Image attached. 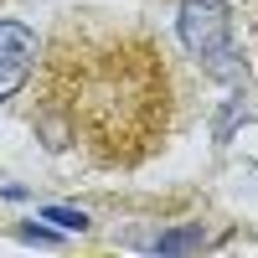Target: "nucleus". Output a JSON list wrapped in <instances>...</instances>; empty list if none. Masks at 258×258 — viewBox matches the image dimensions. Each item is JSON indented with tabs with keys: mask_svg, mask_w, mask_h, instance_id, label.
<instances>
[{
	"mask_svg": "<svg viewBox=\"0 0 258 258\" xmlns=\"http://www.w3.org/2000/svg\"><path fill=\"white\" fill-rule=\"evenodd\" d=\"M31 129L52 155L78 150L93 170H140L176 135V68L135 16L68 11L31 68Z\"/></svg>",
	"mask_w": 258,
	"mask_h": 258,
	"instance_id": "nucleus-1",
	"label": "nucleus"
},
{
	"mask_svg": "<svg viewBox=\"0 0 258 258\" xmlns=\"http://www.w3.org/2000/svg\"><path fill=\"white\" fill-rule=\"evenodd\" d=\"M47 217H52V222H62V227H78V232L88 227V217H83V212H47Z\"/></svg>",
	"mask_w": 258,
	"mask_h": 258,
	"instance_id": "nucleus-4",
	"label": "nucleus"
},
{
	"mask_svg": "<svg viewBox=\"0 0 258 258\" xmlns=\"http://www.w3.org/2000/svg\"><path fill=\"white\" fill-rule=\"evenodd\" d=\"M36 52H41V41H36L31 26H21V21H0V103L26 88V78L36 68Z\"/></svg>",
	"mask_w": 258,
	"mask_h": 258,
	"instance_id": "nucleus-3",
	"label": "nucleus"
},
{
	"mask_svg": "<svg viewBox=\"0 0 258 258\" xmlns=\"http://www.w3.org/2000/svg\"><path fill=\"white\" fill-rule=\"evenodd\" d=\"M176 36H181V47L202 62L207 78H222V83H243L248 78L238 47H232V11L222 0H181Z\"/></svg>",
	"mask_w": 258,
	"mask_h": 258,
	"instance_id": "nucleus-2",
	"label": "nucleus"
}]
</instances>
